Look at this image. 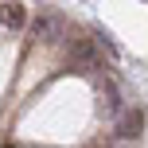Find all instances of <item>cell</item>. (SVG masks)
<instances>
[{
	"instance_id": "cell-5",
	"label": "cell",
	"mask_w": 148,
	"mask_h": 148,
	"mask_svg": "<svg viewBox=\"0 0 148 148\" xmlns=\"http://www.w3.org/2000/svg\"><path fill=\"white\" fill-rule=\"evenodd\" d=\"M101 97H105V113H109V117H117V113L125 109V105H121V94H117V82H109V78H105Z\"/></svg>"
},
{
	"instance_id": "cell-4",
	"label": "cell",
	"mask_w": 148,
	"mask_h": 148,
	"mask_svg": "<svg viewBox=\"0 0 148 148\" xmlns=\"http://www.w3.org/2000/svg\"><path fill=\"white\" fill-rule=\"evenodd\" d=\"M0 23H4V27H23V23H27V8L23 4H0Z\"/></svg>"
},
{
	"instance_id": "cell-2",
	"label": "cell",
	"mask_w": 148,
	"mask_h": 148,
	"mask_svg": "<svg viewBox=\"0 0 148 148\" xmlns=\"http://www.w3.org/2000/svg\"><path fill=\"white\" fill-rule=\"evenodd\" d=\"M62 35V16H39L31 23V43H55Z\"/></svg>"
},
{
	"instance_id": "cell-3",
	"label": "cell",
	"mask_w": 148,
	"mask_h": 148,
	"mask_svg": "<svg viewBox=\"0 0 148 148\" xmlns=\"http://www.w3.org/2000/svg\"><path fill=\"white\" fill-rule=\"evenodd\" d=\"M66 55H70V62H74V66H94V62H97V55H94V43H90L86 35H70V43H66Z\"/></svg>"
},
{
	"instance_id": "cell-1",
	"label": "cell",
	"mask_w": 148,
	"mask_h": 148,
	"mask_svg": "<svg viewBox=\"0 0 148 148\" xmlns=\"http://www.w3.org/2000/svg\"><path fill=\"white\" fill-rule=\"evenodd\" d=\"M144 129V109L140 105H125V109L113 117V133H117V140H136Z\"/></svg>"
}]
</instances>
